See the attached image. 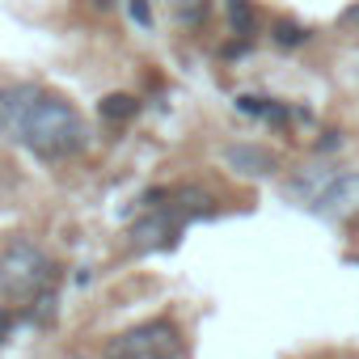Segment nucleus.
<instances>
[{
    "mask_svg": "<svg viewBox=\"0 0 359 359\" xmlns=\"http://www.w3.org/2000/svg\"><path fill=\"white\" fill-rule=\"evenodd\" d=\"M0 140L30 148L39 161H68L85 152L89 127L81 110L39 85H0Z\"/></svg>",
    "mask_w": 359,
    "mask_h": 359,
    "instance_id": "f257e3e1",
    "label": "nucleus"
},
{
    "mask_svg": "<svg viewBox=\"0 0 359 359\" xmlns=\"http://www.w3.org/2000/svg\"><path fill=\"white\" fill-rule=\"evenodd\" d=\"M216 212V199L203 187H173L144 195V216L131 224V250H169L182 233V224L208 220Z\"/></svg>",
    "mask_w": 359,
    "mask_h": 359,
    "instance_id": "f03ea898",
    "label": "nucleus"
},
{
    "mask_svg": "<svg viewBox=\"0 0 359 359\" xmlns=\"http://www.w3.org/2000/svg\"><path fill=\"white\" fill-rule=\"evenodd\" d=\"M55 279L51 254L30 241V237H9L0 241V304H30L43 300Z\"/></svg>",
    "mask_w": 359,
    "mask_h": 359,
    "instance_id": "7ed1b4c3",
    "label": "nucleus"
},
{
    "mask_svg": "<svg viewBox=\"0 0 359 359\" xmlns=\"http://www.w3.org/2000/svg\"><path fill=\"white\" fill-rule=\"evenodd\" d=\"M182 355H187L182 334H177V325L165 321V317L131 325L118 338H110V346H106V359H182Z\"/></svg>",
    "mask_w": 359,
    "mask_h": 359,
    "instance_id": "20e7f679",
    "label": "nucleus"
},
{
    "mask_svg": "<svg viewBox=\"0 0 359 359\" xmlns=\"http://www.w3.org/2000/svg\"><path fill=\"white\" fill-rule=\"evenodd\" d=\"M317 216H325V220H346V216H355L359 212V169L355 173H330L325 182H321V191L313 195V203H309Z\"/></svg>",
    "mask_w": 359,
    "mask_h": 359,
    "instance_id": "39448f33",
    "label": "nucleus"
},
{
    "mask_svg": "<svg viewBox=\"0 0 359 359\" xmlns=\"http://www.w3.org/2000/svg\"><path fill=\"white\" fill-rule=\"evenodd\" d=\"M224 161H229V169H237L245 177H271L279 169V156L271 148H262V144H229Z\"/></svg>",
    "mask_w": 359,
    "mask_h": 359,
    "instance_id": "423d86ee",
    "label": "nucleus"
},
{
    "mask_svg": "<svg viewBox=\"0 0 359 359\" xmlns=\"http://www.w3.org/2000/svg\"><path fill=\"white\" fill-rule=\"evenodd\" d=\"M237 110H241L245 118H262V123H279V127L292 118V106H287V102L258 97V93H241V97H237Z\"/></svg>",
    "mask_w": 359,
    "mask_h": 359,
    "instance_id": "0eeeda50",
    "label": "nucleus"
},
{
    "mask_svg": "<svg viewBox=\"0 0 359 359\" xmlns=\"http://www.w3.org/2000/svg\"><path fill=\"white\" fill-rule=\"evenodd\" d=\"M97 114H102L106 123H131V118L140 114V102H135L131 93H106V97L97 102Z\"/></svg>",
    "mask_w": 359,
    "mask_h": 359,
    "instance_id": "6e6552de",
    "label": "nucleus"
},
{
    "mask_svg": "<svg viewBox=\"0 0 359 359\" xmlns=\"http://www.w3.org/2000/svg\"><path fill=\"white\" fill-rule=\"evenodd\" d=\"M224 13H229V26L237 39H254V26H258L254 0H224Z\"/></svg>",
    "mask_w": 359,
    "mask_h": 359,
    "instance_id": "1a4fd4ad",
    "label": "nucleus"
},
{
    "mask_svg": "<svg viewBox=\"0 0 359 359\" xmlns=\"http://www.w3.org/2000/svg\"><path fill=\"white\" fill-rule=\"evenodd\" d=\"M173 13L187 30H199L208 18H212V0H173Z\"/></svg>",
    "mask_w": 359,
    "mask_h": 359,
    "instance_id": "9d476101",
    "label": "nucleus"
},
{
    "mask_svg": "<svg viewBox=\"0 0 359 359\" xmlns=\"http://www.w3.org/2000/svg\"><path fill=\"white\" fill-rule=\"evenodd\" d=\"M275 43L279 47H300V43H309V30L300 22H275Z\"/></svg>",
    "mask_w": 359,
    "mask_h": 359,
    "instance_id": "9b49d317",
    "label": "nucleus"
},
{
    "mask_svg": "<svg viewBox=\"0 0 359 359\" xmlns=\"http://www.w3.org/2000/svg\"><path fill=\"white\" fill-rule=\"evenodd\" d=\"M127 9H131L135 26H152V13H148V5H144V0H127Z\"/></svg>",
    "mask_w": 359,
    "mask_h": 359,
    "instance_id": "f8f14e48",
    "label": "nucleus"
},
{
    "mask_svg": "<svg viewBox=\"0 0 359 359\" xmlns=\"http://www.w3.org/2000/svg\"><path fill=\"white\" fill-rule=\"evenodd\" d=\"M13 325H18V313H13V309H0V342H5V334H9Z\"/></svg>",
    "mask_w": 359,
    "mask_h": 359,
    "instance_id": "ddd939ff",
    "label": "nucleus"
},
{
    "mask_svg": "<svg viewBox=\"0 0 359 359\" xmlns=\"http://www.w3.org/2000/svg\"><path fill=\"white\" fill-rule=\"evenodd\" d=\"M338 22H342L346 30H355V34H359V5H351V9H342V18H338Z\"/></svg>",
    "mask_w": 359,
    "mask_h": 359,
    "instance_id": "4468645a",
    "label": "nucleus"
},
{
    "mask_svg": "<svg viewBox=\"0 0 359 359\" xmlns=\"http://www.w3.org/2000/svg\"><path fill=\"white\" fill-rule=\"evenodd\" d=\"M338 144V131H325V140H317V148H334Z\"/></svg>",
    "mask_w": 359,
    "mask_h": 359,
    "instance_id": "2eb2a0df",
    "label": "nucleus"
},
{
    "mask_svg": "<svg viewBox=\"0 0 359 359\" xmlns=\"http://www.w3.org/2000/svg\"><path fill=\"white\" fill-rule=\"evenodd\" d=\"M89 5H93V9H110V5H114V0H89Z\"/></svg>",
    "mask_w": 359,
    "mask_h": 359,
    "instance_id": "dca6fc26",
    "label": "nucleus"
}]
</instances>
